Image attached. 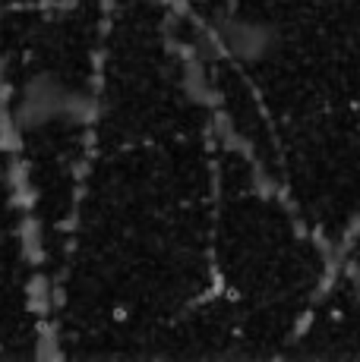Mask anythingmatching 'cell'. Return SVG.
<instances>
[{
  "mask_svg": "<svg viewBox=\"0 0 360 362\" xmlns=\"http://www.w3.org/2000/svg\"><path fill=\"white\" fill-rule=\"evenodd\" d=\"M86 104L76 92L64 88L54 76H35L29 86L23 88L16 104V123L23 129H38L51 120H64V117H82Z\"/></svg>",
  "mask_w": 360,
  "mask_h": 362,
  "instance_id": "1",
  "label": "cell"
},
{
  "mask_svg": "<svg viewBox=\"0 0 360 362\" xmlns=\"http://www.w3.org/2000/svg\"><path fill=\"white\" fill-rule=\"evenodd\" d=\"M218 38L225 45L227 54H234L237 60H262L275 45V29L272 25L253 23V19H227L221 23Z\"/></svg>",
  "mask_w": 360,
  "mask_h": 362,
  "instance_id": "2",
  "label": "cell"
}]
</instances>
